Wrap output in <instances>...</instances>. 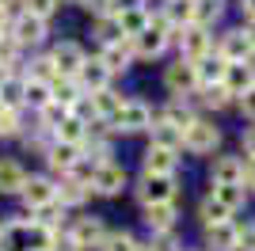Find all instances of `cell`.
<instances>
[{
  "mask_svg": "<svg viewBox=\"0 0 255 251\" xmlns=\"http://www.w3.org/2000/svg\"><path fill=\"white\" fill-rule=\"evenodd\" d=\"M76 84L84 92H103V88H111V69L99 57H84V65L76 69Z\"/></svg>",
  "mask_w": 255,
  "mask_h": 251,
  "instance_id": "obj_9",
  "label": "cell"
},
{
  "mask_svg": "<svg viewBox=\"0 0 255 251\" xmlns=\"http://www.w3.org/2000/svg\"><path fill=\"white\" fill-rule=\"evenodd\" d=\"M183 145L191 148L194 156H210L213 148L221 145V129H217L210 118H198V115H194V118H191V126L183 129Z\"/></svg>",
  "mask_w": 255,
  "mask_h": 251,
  "instance_id": "obj_1",
  "label": "cell"
},
{
  "mask_svg": "<svg viewBox=\"0 0 255 251\" xmlns=\"http://www.w3.org/2000/svg\"><path fill=\"white\" fill-rule=\"evenodd\" d=\"M88 183H80V179H73V175H65L61 179V190H57V202L61 206H80V202L88 198Z\"/></svg>",
  "mask_w": 255,
  "mask_h": 251,
  "instance_id": "obj_28",
  "label": "cell"
},
{
  "mask_svg": "<svg viewBox=\"0 0 255 251\" xmlns=\"http://www.w3.org/2000/svg\"><path fill=\"white\" fill-rule=\"evenodd\" d=\"M202 103L213 107V111H221V107L233 103V92H229L225 84H210V88H202Z\"/></svg>",
  "mask_w": 255,
  "mask_h": 251,
  "instance_id": "obj_32",
  "label": "cell"
},
{
  "mask_svg": "<svg viewBox=\"0 0 255 251\" xmlns=\"http://www.w3.org/2000/svg\"><path fill=\"white\" fill-rule=\"evenodd\" d=\"M76 160H80V145H69V141H53V145H46V164H50L53 171H61V175L73 171Z\"/></svg>",
  "mask_w": 255,
  "mask_h": 251,
  "instance_id": "obj_15",
  "label": "cell"
},
{
  "mask_svg": "<svg viewBox=\"0 0 255 251\" xmlns=\"http://www.w3.org/2000/svg\"><path fill=\"white\" fill-rule=\"evenodd\" d=\"M111 126H115L118 133H141V129H149V126H152V111H149L145 99H126L122 111L111 118Z\"/></svg>",
  "mask_w": 255,
  "mask_h": 251,
  "instance_id": "obj_3",
  "label": "cell"
},
{
  "mask_svg": "<svg viewBox=\"0 0 255 251\" xmlns=\"http://www.w3.org/2000/svg\"><path fill=\"white\" fill-rule=\"evenodd\" d=\"M11 133H19V115H15V107H0V137Z\"/></svg>",
  "mask_w": 255,
  "mask_h": 251,
  "instance_id": "obj_35",
  "label": "cell"
},
{
  "mask_svg": "<svg viewBox=\"0 0 255 251\" xmlns=\"http://www.w3.org/2000/svg\"><path fill=\"white\" fill-rule=\"evenodd\" d=\"M145 251H175V240H171V232H156L152 236V244Z\"/></svg>",
  "mask_w": 255,
  "mask_h": 251,
  "instance_id": "obj_37",
  "label": "cell"
},
{
  "mask_svg": "<svg viewBox=\"0 0 255 251\" xmlns=\"http://www.w3.org/2000/svg\"><path fill=\"white\" fill-rule=\"evenodd\" d=\"M96 31H99V38H103V46H107V42H122V38H126V34H122V23H118L115 11L99 15V27H96Z\"/></svg>",
  "mask_w": 255,
  "mask_h": 251,
  "instance_id": "obj_31",
  "label": "cell"
},
{
  "mask_svg": "<svg viewBox=\"0 0 255 251\" xmlns=\"http://www.w3.org/2000/svg\"><path fill=\"white\" fill-rule=\"evenodd\" d=\"M206 248L210 251H240V225H233V221L206 225Z\"/></svg>",
  "mask_w": 255,
  "mask_h": 251,
  "instance_id": "obj_8",
  "label": "cell"
},
{
  "mask_svg": "<svg viewBox=\"0 0 255 251\" xmlns=\"http://www.w3.org/2000/svg\"><path fill=\"white\" fill-rule=\"evenodd\" d=\"M19 103H23V80L8 76L0 84V107H19Z\"/></svg>",
  "mask_w": 255,
  "mask_h": 251,
  "instance_id": "obj_33",
  "label": "cell"
},
{
  "mask_svg": "<svg viewBox=\"0 0 255 251\" xmlns=\"http://www.w3.org/2000/svg\"><path fill=\"white\" fill-rule=\"evenodd\" d=\"M23 202L31 209H38V206H50V202H57V187H53L50 179H42V175H31L27 183H23Z\"/></svg>",
  "mask_w": 255,
  "mask_h": 251,
  "instance_id": "obj_13",
  "label": "cell"
},
{
  "mask_svg": "<svg viewBox=\"0 0 255 251\" xmlns=\"http://www.w3.org/2000/svg\"><path fill=\"white\" fill-rule=\"evenodd\" d=\"M229 213H233V209H225L221 202L213 198V194H206L202 206H198V217H202V225H217V221H229Z\"/></svg>",
  "mask_w": 255,
  "mask_h": 251,
  "instance_id": "obj_30",
  "label": "cell"
},
{
  "mask_svg": "<svg viewBox=\"0 0 255 251\" xmlns=\"http://www.w3.org/2000/svg\"><path fill=\"white\" fill-rule=\"evenodd\" d=\"M15 57H19V42L11 34H0V65H11Z\"/></svg>",
  "mask_w": 255,
  "mask_h": 251,
  "instance_id": "obj_36",
  "label": "cell"
},
{
  "mask_svg": "<svg viewBox=\"0 0 255 251\" xmlns=\"http://www.w3.org/2000/svg\"><path fill=\"white\" fill-rule=\"evenodd\" d=\"M23 103H31L34 111H46V107L53 103V92H50V84H46V80H38V76L23 80Z\"/></svg>",
  "mask_w": 255,
  "mask_h": 251,
  "instance_id": "obj_22",
  "label": "cell"
},
{
  "mask_svg": "<svg viewBox=\"0 0 255 251\" xmlns=\"http://www.w3.org/2000/svg\"><path fill=\"white\" fill-rule=\"evenodd\" d=\"M133 194H137V202L145 209L149 206H168V202H175V179L171 175H141V183L133 187Z\"/></svg>",
  "mask_w": 255,
  "mask_h": 251,
  "instance_id": "obj_2",
  "label": "cell"
},
{
  "mask_svg": "<svg viewBox=\"0 0 255 251\" xmlns=\"http://www.w3.org/2000/svg\"><path fill=\"white\" fill-rule=\"evenodd\" d=\"M217 53H221L225 61H244V57H252V53H255V42L248 38L244 27H236V31H225V34H221Z\"/></svg>",
  "mask_w": 255,
  "mask_h": 251,
  "instance_id": "obj_10",
  "label": "cell"
},
{
  "mask_svg": "<svg viewBox=\"0 0 255 251\" xmlns=\"http://www.w3.org/2000/svg\"><path fill=\"white\" fill-rule=\"evenodd\" d=\"M0 34H8V8L0 4Z\"/></svg>",
  "mask_w": 255,
  "mask_h": 251,
  "instance_id": "obj_44",
  "label": "cell"
},
{
  "mask_svg": "<svg viewBox=\"0 0 255 251\" xmlns=\"http://www.w3.org/2000/svg\"><path fill=\"white\" fill-rule=\"evenodd\" d=\"M50 61H53V69H57V76H76V69L84 65V50H80L76 42H61V46H53Z\"/></svg>",
  "mask_w": 255,
  "mask_h": 251,
  "instance_id": "obj_12",
  "label": "cell"
},
{
  "mask_svg": "<svg viewBox=\"0 0 255 251\" xmlns=\"http://www.w3.org/2000/svg\"><path fill=\"white\" fill-rule=\"evenodd\" d=\"M225 69H229V61H225L221 53H206V57H198L194 61V73H198V88H210V84H221L225 80Z\"/></svg>",
  "mask_w": 255,
  "mask_h": 251,
  "instance_id": "obj_16",
  "label": "cell"
},
{
  "mask_svg": "<svg viewBox=\"0 0 255 251\" xmlns=\"http://www.w3.org/2000/svg\"><path fill=\"white\" fill-rule=\"evenodd\" d=\"M118 15V23H122V34L126 38H137L141 31H149V23H152V15L145 8H126V11H115Z\"/></svg>",
  "mask_w": 255,
  "mask_h": 251,
  "instance_id": "obj_21",
  "label": "cell"
},
{
  "mask_svg": "<svg viewBox=\"0 0 255 251\" xmlns=\"http://www.w3.org/2000/svg\"><path fill=\"white\" fill-rule=\"evenodd\" d=\"M69 236L76 240V248H99L103 236H107V229H103L99 217H76L73 225H69Z\"/></svg>",
  "mask_w": 255,
  "mask_h": 251,
  "instance_id": "obj_11",
  "label": "cell"
},
{
  "mask_svg": "<svg viewBox=\"0 0 255 251\" xmlns=\"http://www.w3.org/2000/svg\"><path fill=\"white\" fill-rule=\"evenodd\" d=\"M53 137H57V141H69V145H84V137H88V129H84V118L65 115L61 122L53 126Z\"/></svg>",
  "mask_w": 255,
  "mask_h": 251,
  "instance_id": "obj_25",
  "label": "cell"
},
{
  "mask_svg": "<svg viewBox=\"0 0 255 251\" xmlns=\"http://www.w3.org/2000/svg\"><path fill=\"white\" fill-rule=\"evenodd\" d=\"M103 251H141V244L133 240V232H126V229H118V232H107L103 236V244H99Z\"/></svg>",
  "mask_w": 255,
  "mask_h": 251,
  "instance_id": "obj_29",
  "label": "cell"
},
{
  "mask_svg": "<svg viewBox=\"0 0 255 251\" xmlns=\"http://www.w3.org/2000/svg\"><path fill=\"white\" fill-rule=\"evenodd\" d=\"M126 8H141V0H111V11H126Z\"/></svg>",
  "mask_w": 255,
  "mask_h": 251,
  "instance_id": "obj_43",
  "label": "cell"
},
{
  "mask_svg": "<svg viewBox=\"0 0 255 251\" xmlns=\"http://www.w3.org/2000/svg\"><path fill=\"white\" fill-rule=\"evenodd\" d=\"M11 38L19 42V50H27V46H38V42L46 38V19H38V15H31V11H23L19 19L11 23Z\"/></svg>",
  "mask_w": 255,
  "mask_h": 251,
  "instance_id": "obj_7",
  "label": "cell"
},
{
  "mask_svg": "<svg viewBox=\"0 0 255 251\" xmlns=\"http://www.w3.org/2000/svg\"><path fill=\"white\" fill-rule=\"evenodd\" d=\"M0 4H4V8H8V4H11V0H0Z\"/></svg>",
  "mask_w": 255,
  "mask_h": 251,
  "instance_id": "obj_47",
  "label": "cell"
},
{
  "mask_svg": "<svg viewBox=\"0 0 255 251\" xmlns=\"http://www.w3.org/2000/svg\"><path fill=\"white\" fill-rule=\"evenodd\" d=\"M210 179L213 183H244V164L236 156H217L210 167Z\"/></svg>",
  "mask_w": 255,
  "mask_h": 251,
  "instance_id": "obj_20",
  "label": "cell"
},
{
  "mask_svg": "<svg viewBox=\"0 0 255 251\" xmlns=\"http://www.w3.org/2000/svg\"><path fill=\"white\" fill-rule=\"evenodd\" d=\"M240 107H244V115H248V118H255V88L240 95Z\"/></svg>",
  "mask_w": 255,
  "mask_h": 251,
  "instance_id": "obj_41",
  "label": "cell"
},
{
  "mask_svg": "<svg viewBox=\"0 0 255 251\" xmlns=\"http://www.w3.org/2000/svg\"><path fill=\"white\" fill-rule=\"evenodd\" d=\"M240 251H255V225H240Z\"/></svg>",
  "mask_w": 255,
  "mask_h": 251,
  "instance_id": "obj_38",
  "label": "cell"
},
{
  "mask_svg": "<svg viewBox=\"0 0 255 251\" xmlns=\"http://www.w3.org/2000/svg\"><path fill=\"white\" fill-rule=\"evenodd\" d=\"M99 61H103L111 73H126L129 61H133V46H129V38H122V42H107L103 50H99Z\"/></svg>",
  "mask_w": 255,
  "mask_h": 251,
  "instance_id": "obj_17",
  "label": "cell"
},
{
  "mask_svg": "<svg viewBox=\"0 0 255 251\" xmlns=\"http://www.w3.org/2000/svg\"><path fill=\"white\" fill-rule=\"evenodd\" d=\"M122 187H126V171H122V164H115V160L96 164V175H92V190H96V194L115 198V194H122Z\"/></svg>",
  "mask_w": 255,
  "mask_h": 251,
  "instance_id": "obj_5",
  "label": "cell"
},
{
  "mask_svg": "<svg viewBox=\"0 0 255 251\" xmlns=\"http://www.w3.org/2000/svg\"><path fill=\"white\" fill-rule=\"evenodd\" d=\"M88 103H92V115H96L99 122H111V118L122 111L126 99H122L118 92H111V88H103V92H92V95H88Z\"/></svg>",
  "mask_w": 255,
  "mask_h": 251,
  "instance_id": "obj_18",
  "label": "cell"
},
{
  "mask_svg": "<svg viewBox=\"0 0 255 251\" xmlns=\"http://www.w3.org/2000/svg\"><path fill=\"white\" fill-rule=\"evenodd\" d=\"M225 88L233 95H244V92H252L255 88V65H248V61H229V69H225Z\"/></svg>",
  "mask_w": 255,
  "mask_h": 251,
  "instance_id": "obj_14",
  "label": "cell"
},
{
  "mask_svg": "<svg viewBox=\"0 0 255 251\" xmlns=\"http://www.w3.org/2000/svg\"><path fill=\"white\" fill-rule=\"evenodd\" d=\"M210 46H213V38H210V31H206L202 23L179 27V50H183V57H187V61L206 57V53H210Z\"/></svg>",
  "mask_w": 255,
  "mask_h": 251,
  "instance_id": "obj_6",
  "label": "cell"
},
{
  "mask_svg": "<svg viewBox=\"0 0 255 251\" xmlns=\"http://www.w3.org/2000/svg\"><path fill=\"white\" fill-rule=\"evenodd\" d=\"M149 129H152V145H160V148H179L183 145V129L175 122H168V118H156Z\"/></svg>",
  "mask_w": 255,
  "mask_h": 251,
  "instance_id": "obj_23",
  "label": "cell"
},
{
  "mask_svg": "<svg viewBox=\"0 0 255 251\" xmlns=\"http://www.w3.org/2000/svg\"><path fill=\"white\" fill-rule=\"evenodd\" d=\"M8 76H11V73H8V65H0V84L8 80Z\"/></svg>",
  "mask_w": 255,
  "mask_h": 251,
  "instance_id": "obj_46",
  "label": "cell"
},
{
  "mask_svg": "<svg viewBox=\"0 0 255 251\" xmlns=\"http://www.w3.org/2000/svg\"><path fill=\"white\" fill-rule=\"evenodd\" d=\"M57 8H61V0H23V11H31L38 19H50Z\"/></svg>",
  "mask_w": 255,
  "mask_h": 251,
  "instance_id": "obj_34",
  "label": "cell"
},
{
  "mask_svg": "<svg viewBox=\"0 0 255 251\" xmlns=\"http://www.w3.org/2000/svg\"><path fill=\"white\" fill-rule=\"evenodd\" d=\"M210 194H213L217 202H221L225 209H233V213H236L240 206H244V187H240V183H213V190H210Z\"/></svg>",
  "mask_w": 255,
  "mask_h": 251,
  "instance_id": "obj_27",
  "label": "cell"
},
{
  "mask_svg": "<svg viewBox=\"0 0 255 251\" xmlns=\"http://www.w3.org/2000/svg\"><path fill=\"white\" fill-rule=\"evenodd\" d=\"M80 8H88V11H96V15H107L111 11V0H76Z\"/></svg>",
  "mask_w": 255,
  "mask_h": 251,
  "instance_id": "obj_39",
  "label": "cell"
},
{
  "mask_svg": "<svg viewBox=\"0 0 255 251\" xmlns=\"http://www.w3.org/2000/svg\"><path fill=\"white\" fill-rule=\"evenodd\" d=\"M244 11H248V19H255V0H244Z\"/></svg>",
  "mask_w": 255,
  "mask_h": 251,
  "instance_id": "obj_45",
  "label": "cell"
},
{
  "mask_svg": "<svg viewBox=\"0 0 255 251\" xmlns=\"http://www.w3.org/2000/svg\"><path fill=\"white\" fill-rule=\"evenodd\" d=\"M164 84H168V92L175 95V99L191 95L194 88H198V73H194V61L179 57L175 65H168V73H164Z\"/></svg>",
  "mask_w": 255,
  "mask_h": 251,
  "instance_id": "obj_4",
  "label": "cell"
},
{
  "mask_svg": "<svg viewBox=\"0 0 255 251\" xmlns=\"http://www.w3.org/2000/svg\"><path fill=\"white\" fill-rule=\"evenodd\" d=\"M175 167H179L175 148L149 145V152H145V171H149V175H175Z\"/></svg>",
  "mask_w": 255,
  "mask_h": 251,
  "instance_id": "obj_19",
  "label": "cell"
},
{
  "mask_svg": "<svg viewBox=\"0 0 255 251\" xmlns=\"http://www.w3.org/2000/svg\"><path fill=\"white\" fill-rule=\"evenodd\" d=\"M141 251H145V248H141Z\"/></svg>",
  "mask_w": 255,
  "mask_h": 251,
  "instance_id": "obj_48",
  "label": "cell"
},
{
  "mask_svg": "<svg viewBox=\"0 0 255 251\" xmlns=\"http://www.w3.org/2000/svg\"><path fill=\"white\" fill-rule=\"evenodd\" d=\"M145 225H149L152 232H171L175 229V202H168V206H149L145 209Z\"/></svg>",
  "mask_w": 255,
  "mask_h": 251,
  "instance_id": "obj_26",
  "label": "cell"
},
{
  "mask_svg": "<svg viewBox=\"0 0 255 251\" xmlns=\"http://www.w3.org/2000/svg\"><path fill=\"white\" fill-rule=\"evenodd\" d=\"M244 183H248V190H255V156L244 164Z\"/></svg>",
  "mask_w": 255,
  "mask_h": 251,
  "instance_id": "obj_42",
  "label": "cell"
},
{
  "mask_svg": "<svg viewBox=\"0 0 255 251\" xmlns=\"http://www.w3.org/2000/svg\"><path fill=\"white\" fill-rule=\"evenodd\" d=\"M240 145H244V152H248V156H255V126H248V129H244Z\"/></svg>",
  "mask_w": 255,
  "mask_h": 251,
  "instance_id": "obj_40",
  "label": "cell"
},
{
  "mask_svg": "<svg viewBox=\"0 0 255 251\" xmlns=\"http://www.w3.org/2000/svg\"><path fill=\"white\" fill-rule=\"evenodd\" d=\"M23 183H27V171L15 160H0V194H19Z\"/></svg>",
  "mask_w": 255,
  "mask_h": 251,
  "instance_id": "obj_24",
  "label": "cell"
}]
</instances>
